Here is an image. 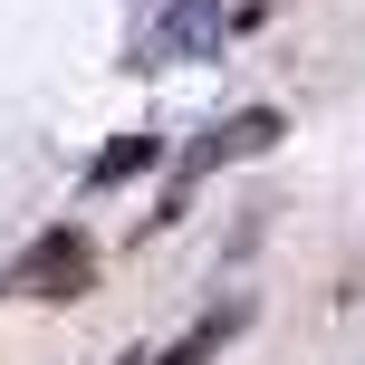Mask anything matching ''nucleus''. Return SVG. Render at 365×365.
Segmentation results:
<instances>
[{
  "label": "nucleus",
  "instance_id": "5",
  "mask_svg": "<svg viewBox=\"0 0 365 365\" xmlns=\"http://www.w3.org/2000/svg\"><path fill=\"white\" fill-rule=\"evenodd\" d=\"M231 327H240V317L221 308V317H202V327L182 336V346H164V356H145V365H202V356H212V346H231Z\"/></svg>",
  "mask_w": 365,
  "mask_h": 365
},
{
  "label": "nucleus",
  "instance_id": "4",
  "mask_svg": "<svg viewBox=\"0 0 365 365\" xmlns=\"http://www.w3.org/2000/svg\"><path fill=\"white\" fill-rule=\"evenodd\" d=\"M154 154H164V145H154V135H125V145H106V154H96V164H87V192H115V182H135V173L154 164Z\"/></svg>",
  "mask_w": 365,
  "mask_h": 365
},
{
  "label": "nucleus",
  "instance_id": "3",
  "mask_svg": "<svg viewBox=\"0 0 365 365\" xmlns=\"http://www.w3.org/2000/svg\"><path fill=\"white\" fill-rule=\"evenodd\" d=\"M10 289H19V298H58V308L87 298V289H96V240H87V231H48V240L10 269Z\"/></svg>",
  "mask_w": 365,
  "mask_h": 365
},
{
  "label": "nucleus",
  "instance_id": "2",
  "mask_svg": "<svg viewBox=\"0 0 365 365\" xmlns=\"http://www.w3.org/2000/svg\"><path fill=\"white\" fill-rule=\"evenodd\" d=\"M221 38H231V10L221 0H164L145 19V38H135V58L145 68H173V58H212Z\"/></svg>",
  "mask_w": 365,
  "mask_h": 365
},
{
  "label": "nucleus",
  "instance_id": "1",
  "mask_svg": "<svg viewBox=\"0 0 365 365\" xmlns=\"http://www.w3.org/2000/svg\"><path fill=\"white\" fill-rule=\"evenodd\" d=\"M279 135H289V125H279V106H250V115H221V125H212V135H202V145H192V154H182V164H173V182H164V212H154V221H173L182 202H192V182H212L221 164H250V154H269Z\"/></svg>",
  "mask_w": 365,
  "mask_h": 365
}]
</instances>
